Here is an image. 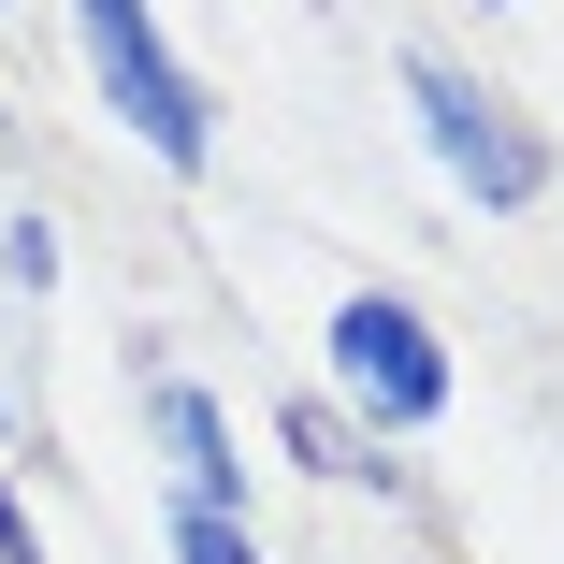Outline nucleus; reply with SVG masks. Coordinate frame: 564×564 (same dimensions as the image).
I'll list each match as a JSON object with an SVG mask.
<instances>
[{
  "mask_svg": "<svg viewBox=\"0 0 564 564\" xmlns=\"http://www.w3.org/2000/svg\"><path fill=\"white\" fill-rule=\"evenodd\" d=\"M174 550H188V564H247V535L217 521V507H188V535H174Z\"/></svg>",
  "mask_w": 564,
  "mask_h": 564,
  "instance_id": "39448f33",
  "label": "nucleus"
},
{
  "mask_svg": "<svg viewBox=\"0 0 564 564\" xmlns=\"http://www.w3.org/2000/svg\"><path fill=\"white\" fill-rule=\"evenodd\" d=\"M0 564H44V550H30V507H15V492H0Z\"/></svg>",
  "mask_w": 564,
  "mask_h": 564,
  "instance_id": "423d86ee",
  "label": "nucleus"
},
{
  "mask_svg": "<svg viewBox=\"0 0 564 564\" xmlns=\"http://www.w3.org/2000/svg\"><path fill=\"white\" fill-rule=\"evenodd\" d=\"M73 30H87V58H101V87H117V117L188 174L203 160V87L160 58V30H145V0H73Z\"/></svg>",
  "mask_w": 564,
  "mask_h": 564,
  "instance_id": "f257e3e1",
  "label": "nucleus"
},
{
  "mask_svg": "<svg viewBox=\"0 0 564 564\" xmlns=\"http://www.w3.org/2000/svg\"><path fill=\"white\" fill-rule=\"evenodd\" d=\"M160 434H174V464H188V492H203V507H232V478H247V464H232V434H217V405H203L188 377L160 391Z\"/></svg>",
  "mask_w": 564,
  "mask_h": 564,
  "instance_id": "20e7f679",
  "label": "nucleus"
},
{
  "mask_svg": "<svg viewBox=\"0 0 564 564\" xmlns=\"http://www.w3.org/2000/svg\"><path fill=\"white\" fill-rule=\"evenodd\" d=\"M333 362H348V391H362L391 434L448 405V362H434V333H420L405 304H348V318H333Z\"/></svg>",
  "mask_w": 564,
  "mask_h": 564,
  "instance_id": "f03ea898",
  "label": "nucleus"
},
{
  "mask_svg": "<svg viewBox=\"0 0 564 564\" xmlns=\"http://www.w3.org/2000/svg\"><path fill=\"white\" fill-rule=\"evenodd\" d=\"M405 87H420V117H434V145H448V174H464L478 203H521L535 188V145L492 117V101L464 87V73H448V58H405Z\"/></svg>",
  "mask_w": 564,
  "mask_h": 564,
  "instance_id": "7ed1b4c3",
  "label": "nucleus"
}]
</instances>
